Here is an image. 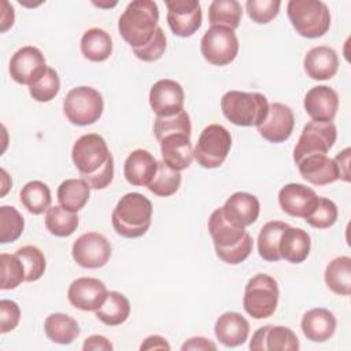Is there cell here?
Listing matches in <instances>:
<instances>
[{"label": "cell", "instance_id": "f6af8a7d", "mask_svg": "<svg viewBox=\"0 0 351 351\" xmlns=\"http://www.w3.org/2000/svg\"><path fill=\"white\" fill-rule=\"evenodd\" d=\"M281 1L278 0H248L245 10L248 16L256 23H269L278 15Z\"/></svg>", "mask_w": 351, "mask_h": 351}, {"label": "cell", "instance_id": "f5cc1de1", "mask_svg": "<svg viewBox=\"0 0 351 351\" xmlns=\"http://www.w3.org/2000/svg\"><path fill=\"white\" fill-rule=\"evenodd\" d=\"M93 4L97 7H114V5H117V1H114L111 4H101V3H93Z\"/></svg>", "mask_w": 351, "mask_h": 351}, {"label": "cell", "instance_id": "c3c4849f", "mask_svg": "<svg viewBox=\"0 0 351 351\" xmlns=\"http://www.w3.org/2000/svg\"><path fill=\"white\" fill-rule=\"evenodd\" d=\"M82 350L84 351H111L112 344L107 337L101 335H92L85 339L82 344Z\"/></svg>", "mask_w": 351, "mask_h": 351}, {"label": "cell", "instance_id": "4dcf8cb0", "mask_svg": "<svg viewBox=\"0 0 351 351\" xmlns=\"http://www.w3.org/2000/svg\"><path fill=\"white\" fill-rule=\"evenodd\" d=\"M44 330L51 341L58 344H70L78 337L80 325L67 314L53 313L45 318Z\"/></svg>", "mask_w": 351, "mask_h": 351}, {"label": "cell", "instance_id": "3957f363", "mask_svg": "<svg viewBox=\"0 0 351 351\" xmlns=\"http://www.w3.org/2000/svg\"><path fill=\"white\" fill-rule=\"evenodd\" d=\"M152 221V203L138 192L123 195L111 214L114 230L126 239H137L147 233Z\"/></svg>", "mask_w": 351, "mask_h": 351}, {"label": "cell", "instance_id": "f546056e", "mask_svg": "<svg viewBox=\"0 0 351 351\" xmlns=\"http://www.w3.org/2000/svg\"><path fill=\"white\" fill-rule=\"evenodd\" d=\"M81 52L92 62H104L112 53V40L111 36L100 29H88L81 37Z\"/></svg>", "mask_w": 351, "mask_h": 351}, {"label": "cell", "instance_id": "5bb4252c", "mask_svg": "<svg viewBox=\"0 0 351 351\" xmlns=\"http://www.w3.org/2000/svg\"><path fill=\"white\" fill-rule=\"evenodd\" d=\"M47 70L43 52L33 45L19 48L10 60V75L21 85H32Z\"/></svg>", "mask_w": 351, "mask_h": 351}, {"label": "cell", "instance_id": "7dc6e473", "mask_svg": "<svg viewBox=\"0 0 351 351\" xmlns=\"http://www.w3.org/2000/svg\"><path fill=\"white\" fill-rule=\"evenodd\" d=\"M21 319V308L14 300L1 299L0 300V330L7 333L14 330Z\"/></svg>", "mask_w": 351, "mask_h": 351}, {"label": "cell", "instance_id": "2e32d148", "mask_svg": "<svg viewBox=\"0 0 351 351\" xmlns=\"http://www.w3.org/2000/svg\"><path fill=\"white\" fill-rule=\"evenodd\" d=\"M184 89L169 78L156 81L149 90V106L156 117L174 115L184 110Z\"/></svg>", "mask_w": 351, "mask_h": 351}, {"label": "cell", "instance_id": "484cf974", "mask_svg": "<svg viewBox=\"0 0 351 351\" xmlns=\"http://www.w3.org/2000/svg\"><path fill=\"white\" fill-rule=\"evenodd\" d=\"M336 317L328 308L317 307L304 313L300 326L307 340L322 343L329 340L336 330Z\"/></svg>", "mask_w": 351, "mask_h": 351}, {"label": "cell", "instance_id": "8d00e7d4", "mask_svg": "<svg viewBox=\"0 0 351 351\" xmlns=\"http://www.w3.org/2000/svg\"><path fill=\"white\" fill-rule=\"evenodd\" d=\"M45 228L56 237H67L77 230L78 215L62 206H52L45 214Z\"/></svg>", "mask_w": 351, "mask_h": 351}, {"label": "cell", "instance_id": "e0dca14e", "mask_svg": "<svg viewBox=\"0 0 351 351\" xmlns=\"http://www.w3.org/2000/svg\"><path fill=\"white\" fill-rule=\"evenodd\" d=\"M256 128L265 140L270 143H284L291 137L295 128L293 111L282 103H271L269 104L265 121Z\"/></svg>", "mask_w": 351, "mask_h": 351}, {"label": "cell", "instance_id": "9a60e30c", "mask_svg": "<svg viewBox=\"0 0 351 351\" xmlns=\"http://www.w3.org/2000/svg\"><path fill=\"white\" fill-rule=\"evenodd\" d=\"M103 281L95 277H80L74 280L67 291V299L81 311H96L107 298Z\"/></svg>", "mask_w": 351, "mask_h": 351}, {"label": "cell", "instance_id": "ac0fdd59", "mask_svg": "<svg viewBox=\"0 0 351 351\" xmlns=\"http://www.w3.org/2000/svg\"><path fill=\"white\" fill-rule=\"evenodd\" d=\"M250 350H299V340L296 335L288 326L281 325H265L255 330L250 341Z\"/></svg>", "mask_w": 351, "mask_h": 351}, {"label": "cell", "instance_id": "8992f818", "mask_svg": "<svg viewBox=\"0 0 351 351\" xmlns=\"http://www.w3.org/2000/svg\"><path fill=\"white\" fill-rule=\"evenodd\" d=\"M291 25L302 37L317 38L330 27V12L319 0H291L287 4Z\"/></svg>", "mask_w": 351, "mask_h": 351}, {"label": "cell", "instance_id": "681fc988", "mask_svg": "<svg viewBox=\"0 0 351 351\" xmlns=\"http://www.w3.org/2000/svg\"><path fill=\"white\" fill-rule=\"evenodd\" d=\"M350 152H351V149H350V148H346V149H343L341 152H339V154L336 155V158L333 159L335 163L337 165L340 180H343V181H346V182L350 181V171H348Z\"/></svg>", "mask_w": 351, "mask_h": 351}, {"label": "cell", "instance_id": "60d3db41", "mask_svg": "<svg viewBox=\"0 0 351 351\" xmlns=\"http://www.w3.org/2000/svg\"><path fill=\"white\" fill-rule=\"evenodd\" d=\"M15 254L23 263L27 282H33V281H37L38 278H41V276L45 271V266H47L45 256L41 252V250H38L34 245H25V247L18 248Z\"/></svg>", "mask_w": 351, "mask_h": 351}, {"label": "cell", "instance_id": "7bdbcfd3", "mask_svg": "<svg viewBox=\"0 0 351 351\" xmlns=\"http://www.w3.org/2000/svg\"><path fill=\"white\" fill-rule=\"evenodd\" d=\"M60 89V80L52 67H47L45 73L29 86L30 96L40 103L51 101Z\"/></svg>", "mask_w": 351, "mask_h": 351}, {"label": "cell", "instance_id": "ba28073f", "mask_svg": "<svg viewBox=\"0 0 351 351\" xmlns=\"http://www.w3.org/2000/svg\"><path fill=\"white\" fill-rule=\"evenodd\" d=\"M104 101L99 90L90 86L73 88L63 100L66 118L78 126L97 122L103 114Z\"/></svg>", "mask_w": 351, "mask_h": 351}, {"label": "cell", "instance_id": "836d02e7", "mask_svg": "<svg viewBox=\"0 0 351 351\" xmlns=\"http://www.w3.org/2000/svg\"><path fill=\"white\" fill-rule=\"evenodd\" d=\"M289 225L281 221L266 222L258 236V252L259 256L267 262H277L281 259L278 245L282 232Z\"/></svg>", "mask_w": 351, "mask_h": 351}, {"label": "cell", "instance_id": "e575fe53", "mask_svg": "<svg viewBox=\"0 0 351 351\" xmlns=\"http://www.w3.org/2000/svg\"><path fill=\"white\" fill-rule=\"evenodd\" d=\"M243 16L241 4L236 0H214L208 5V22L211 26L237 29Z\"/></svg>", "mask_w": 351, "mask_h": 351}, {"label": "cell", "instance_id": "d6a6232c", "mask_svg": "<svg viewBox=\"0 0 351 351\" xmlns=\"http://www.w3.org/2000/svg\"><path fill=\"white\" fill-rule=\"evenodd\" d=\"M96 318L104 325L117 326L123 324L130 315V303L125 295L110 291L104 303L95 311Z\"/></svg>", "mask_w": 351, "mask_h": 351}, {"label": "cell", "instance_id": "ffe728a7", "mask_svg": "<svg viewBox=\"0 0 351 351\" xmlns=\"http://www.w3.org/2000/svg\"><path fill=\"white\" fill-rule=\"evenodd\" d=\"M303 106L313 121L332 122L339 108V96L335 89L326 85H318L306 93Z\"/></svg>", "mask_w": 351, "mask_h": 351}, {"label": "cell", "instance_id": "ab89813d", "mask_svg": "<svg viewBox=\"0 0 351 351\" xmlns=\"http://www.w3.org/2000/svg\"><path fill=\"white\" fill-rule=\"evenodd\" d=\"M1 262V282L0 288L3 291L5 289H14L23 281H26V273L23 263L18 258L16 254H1L0 255Z\"/></svg>", "mask_w": 351, "mask_h": 351}, {"label": "cell", "instance_id": "d590c367", "mask_svg": "<svg viewBox=\"0 0 351 351\" xmlns=\"http://www.w3.org/2000/svg\"><path fill=\"white\" fill-rule=\"evenodd\" d=\"M19 199L23 207L34 215H40L51 207V191L47 184L41 181H29L19 192Z\"/></svg>", "mask_w": 351, "mask_h": 351}, {"label": "cell", "instance_id": "7a4b0ae2", "mask_svg": "<svg viewBox=\"0 0 351 351\" xmlns=\"http://www.w3.org/2000/svg\"><path fill=\"white\" fill-rule=\"evenodd\" d=\"M207 226L215 252L223 262L239 265L252 252V237L250 233L245 228L229 222L223 217L221 207L211 213Z\"/></svg>", "mask_w": 351, "mask_h": 351}, {"label": "cell", "instance_id": "7c38bea8", "mask_svg": "<svg viewBox=\"0 0 351 351\" xmlns=\"http://www.w3.org/2000/svg\"><path fill=\"white\" fill-rule=\"evenodd\" d=\"M71 255L78 266L97 269L110 261L111 244L103 234L97 232H86L73 243Z\"/></svg>", "mask_w": 351, "mask_h": 351}, {"label": "cell", "instance_id": "9c48e42d", "mask_svg": "<svg viewBox=\"0 0 351 351\" xmlns=\"http://www.w3.org/2000/svg\"><path fill=\"white\" fill-rule=\"evenodd\" d=\"M232 147V136L226 128L218 123L206 126L193 148V158L204 169L219 167Z\"/></svg>", "mask_w": 351, "mask_h": 351}, {"label": "cell", "instance_id": "6da1fadb", "mask_svg": "<svg viewBox=\"0 0 351 351\" xmlns=\"http://www.w3.org/2000/svg\"><path fill=\"white\" fill-rule=\"evenodd\" d=\"M73 162L90 188L104 189L114 178V158L106 140L96 133L81 136L71 149Z\"/></svg>", "mask_w": 351, "mask_h": 351}, {"label": "cell", "instance_id": "52a82bcc", "mask_svg": "<svg viewBox=\"0 0 351 351\" xmlns=\"http://www.w3.org/2000/svg\"><path fill=\"white\" fill-rule=\"evenodd\" d=\"M278 296L277 281L269 274L259 273L250 278L245 285L243 307L247 314L255 319L269 318L277 308Z\"/></svg>", "mask_w": 351, "mask_h": 351}, {"label": "cell", "instance_id": "30bf717a", "mask_svg": "<svg viewBox=\"0 0 351 351\" xmlns=\"http://www.w3.org/2000/svg\"><path fill=\"white\" fill-rule=\"evenodd\" d=\"M203 58L214 66H226L239 53V40L234 30L225 26H210L200 41Z\"/></svg>", "mask_w": 351, "mask_h": 351}, {"label": "cell", "instance_id": "ee69618b", "mask_svg": "<svg viewBox=\"0 0 351 351\" xmlns=\"http://www.w3.org/2000/svg\"><path fill=\"white\" fill-rule=\"evenodd\" d=\"M337 206L326 197H319L311 210V213L304 218L306 222L317 229H326L335 225L337 221Z\"/></svg>", "mask_w": 351, "mask_h": 351}, {"label": "cell", "instance_id": "b9f144b4", "mask_svg": "<svg viewBox=\"0 0 351 351\" xmlns=\"http://www.w3.org/2000/svg\"><path fill=\"white\" fill-rule=\"evenodd\" d=\"M191 132H192V125H191L189 115L185 110L169 117H156L154 122V134L156 140L170 133L191 134Z\"/></svg>", "mask_w": 351, "mask_h": 351}, {"label": "cell", "instance_id": "5b68a950", "mask_svg": "<svg viewBox=\"0 0 351 351\" xmlns=\"http://www.w3.org/2000/svg\"><path fill=\"white\" fill-rule=\"evenodd\" d=\"M221 110L237 126H259L267 115L269 101L262 93L229 90L221 99Z\"/></svg>", "mask_w": 351, "mask_h": 351}, {"label": "cell", "instance_id": "d6986e66", "mask_svg": "<svg viewBox=\"0 0 351 351\" xmlns=\"http://www.w3.org/2000/svg\"><path fill=\"white\" fill-rule=\"evenodd\" d=\"M317 200V193L303 184L291 182L278 192V203L282 211L298 218H306L314 208Z\"/></svg>", "mask_w": 351, "mask_h": 351}, {"label": "cell", "instance_id": "d4e9b609", "mask_svg": "<svg viewBox=\"0 0 351 351\" xmlns=\"http://www.w3.org/2000/svg\"><path fill=\"white\" fill-rule=\"evenodd\" d=\"M158 169V160L147 149H134L123 165L126 181L134 186H148Z\"/></svg>", "mask_w": 351, "mask_h": 351}, {"label": "cell", "instance_id": "1f68e13d", "mask_svg": "<svg viewBox=\"0 0 351 351\" xmlns=\"http://www.w3.org/2000/svg\"><path fill=\"white\" fill-rule=\"evenodd\" d=\"M326 287L336 295L348 296L351 293V258L337 256L325 269Z\"/></svg>", "mask_w": 351, "mask_h": 351}, {"label": "cell", "instance_id": "277c9868", "mask_svg": "<svg viewBox=\"0 0 351 351\" xmlns=\"http://www.w3.org/2000/svg\"><path fill=\"white\" fill-rule=\"evenodd\" d=\"M159 21V8L151 0L130 1L118 21L121 37L132 47L145 45L154 36Z\"/></svg>", "mask_w": 351, "mask_h": 351}, {"label": "cell", "instance_id": "f35d334b", "mask_svg": "<svg viewBox=\"0 0 351 351\" xmlns=\"http://www.w3.org/2000/svg\"><path fill=\"white\" fill-rule=\"evenodd\" d=\"M25 221L22 214L12 206L0 207V243H12L22 234Z\"/></svg>", "mask_w": 351, "mask_h": 351}, {"label": "cell", "instance_id": "7402d4cb", "mask_svg": "<svg viewBox=\"0 0 351 351\" xmlns=\"http://www.w3.org/2000/svg\"><path fill=\"white\" fill-rule=\"evenodd\" d=\"M221 210L229 222L245 228L258 219L261 204L256 196L248 192H236L226 199Z\"/></svg>", "mask_w": 351, "mask_h": 351}, {"label": "cell", "instance_id": "8fae6325", "mask_svg": "<svg viewBox=\"0 0 351 351\" xmlns=\"http://www.w3.org/2000/svg\"><path fill=\"white\" fill-rule=\"evenodd\" d=\"M337 137L333 122L311 121L304 125L302 134L293 148V160L298 163L307 155H326Z\"/></svg>", "mask_w": 351, "mask_h": 351}, {"label": "cell", "instance_id": "bcb514c9", "mask_svg": "<svg viewBox=\"0 0 351 351\" xmlns=\"http://www.w3.org/2000/svg\"><path fill=\"white\" fill-rule=\"evenodd\" d=\"M166 51V36L162 27H156L152 38L143 47L133 48V53L143 62H155L162 58Z\"/></svg>", "mask_w": 351, "mask_h": 351}, {"label": "cell", "instance_id": "83f0119b", "mask_svg": "<svg viewBox=\"0 0 351 351\" xmlns=\"http://www.w3.org/2000/svg\"><path fill=\"white\" fill-rule=\"evenodd\" d=\"M311 248L310 234L300 229L288 226L280 239V256L291 263H302L307 259Z\"/></svg>", "mask_w": 351, "mask_h": 351}, {"label": "cell", "instance_id": "cb8c5ba5", "mask_svg": "<svg viewBox=\"0 0 351 351\" xmlns=\"http://www.w3.org/2000/svg\"><path fill=\"white\" fill-rule=\"evenodd\" d=\"M304 71L311 80L325 81L332 78L339 69V58L333 48L318 45L311 48L303 60Z\"/></svg>", "mask_w": 351, "mask_h": 351}, {"label": "cell", "instance_id": "816d5d0a", "mask_svg": "<svg viewBox=\"0 0 351 351\" xmlns=\"http://www.w3.org/2000/svg\"><path fill=\"white\" fill-rule=\"evenodd\" d=\"M140 350H170V344L166 341L165 337L152 335L143 341Z\"/></svg>", "mask_w": 351, "mask_h": 351}, {"label": "cell", "instance_id": "603a6c76", "mask_svg": "<svg viewBox=\"0 0 351 351\" xmlns=\"http://www.w3.org/2000/svg\"><path fill=\"white\" fill-rule=\"evenodd\" d=\"M296 165L302 177L313 185L322 186L340 180L337 165L326 155H307Z\"/></svg>", "mask_w": 351, "mask_h": 351}, {"label": "cell", "instance_id": "74e56055", "mask_svg": "<svg viewBox=\"0 0 351 351\" xmlns=\"http://www.w3.org/2000/svg\"><path fill=\"white\" fill-rule=\"evenodd\" d=\"M181 185V173L169 167L163 160L158 162L156 173L147 186L154 195L167 197L174 195Z\"/></svg>", "mask_w": 351, "mask_h": 351}, {"label": "cell", "instance_id": "f907efd6", "mask_svg": "<svg viewBox=\"0 0 351 351\" xmlns=\"http://www.w3.org/2000/svg\"><path fill=\"white\" fill-rule=\"evenodd\" d=\"M181 350L185 351V350H217V346L210 341V339H206V337H191L188 339L182 346H181Z\"/></svg>", "mask_w": 351, "mask_h": 351}, {"label": "cell", "instance_id": "f1b7e54d", "mask_svg": "<svg viewBox=\"0 0 351 351\" xmlns=\"http://www.w3.org/2000/svg\"><path fill=\"white\" fill-rule=\"evenodd\" d=\"M90 195L89 184L82 178L64 180L56 192L59 206L63 208L78 213L88 203Z\"/></svg>", "mask_w": 351, "mask_h": 351}, {"label": "cell", "instance_id": "44dd1931", "mask_svg": "<svg viewBox=\"0 0 351 351\" xmlns=\"http://www.w3.org/2000/svg\"><path fill=\"white\" fill-rule=\"evenodd\" d=\"M160 144V152L163 162L174 169H188L193 160V148L191 144V134L186 133H170L158 140Z\"/></svg>", "mask_w": 351, "mask_h": 351}, {"label": "cell", "instance_id": "4fadbf2b", "mask_svg": "<svg viewBox=\"0 0 351 351\" xmlns=\"http://www.w3.org/2000/svg\"><path fill=\"white\" fill-rule=\"evenodd\" d=\"M167 23L178 37H191L202 26V8L196 0H166Z\"/></svg>", "mask_w": 351, "mask_h": 351}, {"label": "cell", "instance_id": "4316f807", "mask_svg": "<svg viewBox=\"0 0 351 351\" xmlns=\"http://www.w3.org/2000/svg\"><path fill=\"white\" fill-rule=\"evenodd\" d=\"M214 332L219 343L225 347H237L248 339L250 324L241 314L228 311L215 321Z\"/></svg>", "mask_w": 351, "mask_h": 351}]
</instances>
